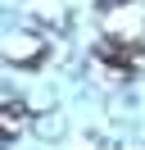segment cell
Wrapping results in <instances>:
<instances>
[{"label":"cell","instance_id":"obj_1","mask_svg":"<svg viewBox=\"0 0 145 150\" xmlns=\"http://www.w3.org/2000/svg\"><path fill=\"white\" fill-rule=\"evenodd\" d=\"M100 59L127 73V68H132V59H136V46H122V41H104V46H100Z\"/></svg>","mask_w":145,"mask_h":150}]
</instances>
